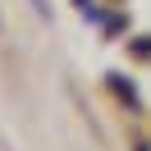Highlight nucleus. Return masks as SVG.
Listing matches in <instances>:
<instances>
[{
    "label": "nucleus",
    "mask_w": 151,
    "mask_h": 151,
    "mask_svg": "<svg viewBox=\"0 0 151 151\" xmlns=\"http://www.w3.org/2000/svg\"><path fill=\"white\" fill-rule=\"evenodd\" d=\"M37 5V14H50V0H32Z\"/></svg>",
    "instance_id": "obj_1"
}]
</instances>
